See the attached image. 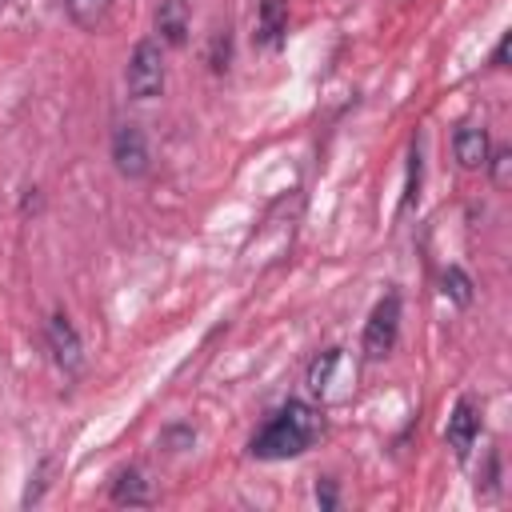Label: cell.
<instances>
[{
    "label": "cell",
    "instance_id": "obj_5",
    "mask_svg": "<svg viewBox=\"0 0 512 512\" xmlns=\"http://www.w3.org/2000/svg\"><path fill=\"white\" fill-rule=\"evenodd\" d=\"M308 392L320 400H344L352 392V372H348L344 348H324L308 364Z\"/></svg>",
    "mask_w": 512,
    "mask_h": 512
},
{
    "label": "cell",
    "instance_id": "obj_20",
    "mask_svg": "<svg viewBox=\"0 0 512 512\" xmlns=\"http://www.w3.org/2000/svg\"><path fill=\"white\" fill-rule=\"evenodd\" d=\"M0 4H4V0H0Z\"/></svg>",
    "mask_w": 512,
    "mask_h": 512
},
{
    "label": "cell",
    "instance_id": "obj_6",
    "mask_svg": "<svg viewBox=\"0 0 512 512\" xmlns=\"http://www.w3.org/2000/svg\"><path fill=\"white\" fill-rule=\"evenodd\" d=\"M44 344H48V352H52V360H56V368L64 376H80L84 344H80V336H76V328H72V320L64 312H52L44 320Z\"/></svg>",
    "mask_w": 512,
    "mask_h": 512
},
{
    "label": "cell",
    "instance_id": "obj_7",
    "mask_svg": "<svg viewBox=\"0 0 512 512\" xmlns=\"http://www.w3.org/2000/svg\"><path fill=\"white\" fill-rule=\"evenodd\" d=\"M476 436H480V408H476L472 396H460L452 404V412H448V424H444V440H448L452 456L456 460H468Z\"/></svg>",
    "mask_w": 512,
    "mask_h": 512
},
{
    "label": "cell",
    "instance_id": "obj_1",
    "mask_svg": "<svg viewBox=\"0 0 512 512\" xmlns=\"http://www.w3.org/2000/svg\"><path fill=\"white\" fill-rule=\"evenodd\" d=\"M324 436V412L308 400H284L248 440V452L256 460H292L304 456Z\"/></svg>",
    "mask_w": 512,
    "mask_h": 512
},
{
    "label": "cell",
    "instance_id": "obj_9",
    "mask_svg": "<svg viewBox=\"0 0 512 512\" xmlns=\"http://www.w3.org/2000/svg\"><path fill=\"white\" fill-rule=\"evenodd\" d=\"M288 32V0H260L256 4V44L260 48H280Z\"/></svg>",
    "mask_w": 512,
    "mask_h": 512
},
{
    "label": "cell",
    "instance_id": "obj_10",
    "mask_svg": "<svg viewBox=\"0 0 512 512\" xmlns=\"http://www.w3.org/2000/svg\"><path fill=\"white\" fill-rule=\"evenodd\" d=\"M188 24H192L188 0H160V4H156V32H160V44L180 48V44L188 40Z\"/></svg>",
    "mask_w": 512,
    "mask_h": 512
},
{
    "label": "cell",
    "instance_id": "obj_15",
    "mask_svg": "<svg viewBox=\"0 0 512 512\" xmlns=\"http://www.w3.org/2000/svg\"><path fill=\"white\" fill-rule=\"evenodd\" d=\"M484 168L492 172V184H496V188H508V180H512V148H508V144L492 148L488 160H484Z\"/></svg>",
    "mask_w": 512,
    "mask_h": 512
},
{
    "label": "cell",
    "instance_id": "obj_18",
    "mask_svg": "<svg viewBox=\"0 0 512 512\" xmlns=\"http://www.w3.org/2000/svg\"><path fill=\"white\" fill-rule=\"evenodd\" d=\"M316 500H320L324 508H336V484H332V480H320V484H316Z\"/></svg>",
    "mask_w": 512,
    "mask_h": 512
},
{
    "label": "cell",
    "instance_id": "obj_11",
    "mask_svg": "<svg viewBox=\"0 0 512 512\" xmlns=\"http://www.w3.org/2000/svg\"><path fill=\"white\" fill-rule=\"evenodd\" d=\"M112 504H128V508H140V504H152V480L140 472V468H120L112 476V488H108Z\"/></svg>",
    "mask_w": 512,
    "mask_h": 512
},
{
    "label": "cell",
    "instance_id": "obj_13",
    "mask_svg": "<svg viewBox=\"0 0 512 512\" xmlns=\"http://www.w3.org/2000/svg\"><path fill=\"white\" fill-rule=\"evenodd\" d=\"M440 292H444V300H452L456 308H468L472 296H476V284H472V276H468L460 264H448V268L440 272Z\"/></svg>",
    "mask_w": 512,
    "mask_h": 512
},
{
    "label": "cell",
    "instance_id": "obj_4",
    "mask_svg": "<svg viewBox=\"0 0 512 512\" xmlns=\"http://www.w3.org/2000/svg\"><path fill=\"white\" fill-rule=\"evenodd\" d=\"M108 152H112L116 172H120V176H128V180H140V176H148V168H152L148 136H144V128H140L136 120H120V124L112 128Z\"/></svg>",
    "mask_w": 512,
    "mask_h": 512
},
{
    "label": "cell",
    "instance_id": "obj_3",
    "mask_svg": "<svg viewBox=\"0 0 512 512\" xmlns=\"http://www.w3.org/2000/svg\"><path fill=\"white\" fill-rule=\"evenodd\" d=\"M124 88L132 100H156L164 92V48L160 40L144 36L136 40L132 56H128V68H124Z\"/></svg>",
    "mask_w": 512,
    "mask_h": 512
},
{
    "label": "cell",
    "instance_id": "obj_8",
    "mask_svg": "<svg viewBox=\"0 0 512 512\" xmlns=\"http://www.w3.org/2000/svg\"><path fill=\"white\" fill-rule=\"evenodd\" d=\"M452 152H456V164H460V168H468V172L484 168V160H488V152H492L488 128H484V124H472V120L456 124V132H452Z\"/></svg>",
    "mask_w": 512,
    "mask_h": 512
},
{
    "label": "cell",
    "instance_id": "obj_12",
    "mask_svg": "<svg viewBox=\"0 0 512 512\" xmlns=\"http://www.w3.org/2000/svg\"><path fill=\"white\" fill-rule=\"evenodd\" d=\"M64 12L80 32H100L112 16V0H64Z\"/></svg>",
    "mask_w": 512,
    "mask_h": 512
},
{
    "label": "cell",
    "instance_id": "obj_16",
    "mask_svg": "<svg viewBox=\"0 0 512 512\" xmlns=\"http://www.w3.org/2000/svg\"><path fill=\"white\" fill-rule=\"evenodd\" d=\"M48 476H52V460H40L36 476H32V480H28V488H24V500H20L24 508H32V504H40V500H44V492H48V484H52Z\"/></svg>",
    "mask_w": 512,
    "mask_h": 512
},
{
    "label": "cell",
    "instance_id": "obj_2",
    "mask_svg": "<svg viewBox=\"0 0 512 512\" xmlns=\"http://www.w3.org/2000/svg\"><path fill=\"white\" fill-rule=\"evenodd\" d=\"M400 316H404V304H400V292H384L368 320H364V336H360V352L368 364L384 360L392 348H396V336H400Z\"/></svg>",
    "mask_w": 512,
    "mask_h": 512
},
{
    "label": "cell",
    "instance_id": "obj_19",
    "mask_svg": "<svg viewBox=\"0 0 512 512\" xmlns=\"http://www.w3.org/2000/svg\"><path fill=\"white\" fill-rule=\"evenodd\" d=\"M508 44H512V36L504 32L500 44H496V52H492V68H508Z\"/></svg>",
    "mask_w": 512,
    "mask_h": 512
},
{
    "label": "cell",
    "instance_id": "obj_14",
    "mask_svg": "<svg viewBox=\"0 0 512 512\" xmlns=\"http://www.w3.org/2000/svg\"><path fill=\"white\" fill-rule=\"evenodd\" d=\"M420 180H424V156H420V136H412V144H408V176H404L400 212L416 208V200H420Z\"/></svg>",
    "mask_w": 512,
    "mask_h": 512
},
{
    "label": "cell",
    "instance_id": "obj_17",
    "mask_svg": "<svg viewBox=\"0 0 512 512\" xmlns=\"http://www.w3.org/2000/svg\"><path fill=\"white\" fill-rule=\"evenodd\" d=\"M160 444H164L168 452H184V448L196 444V428H188V424H172V428H164Z\"/></svg>",
    "mask_w": 512,
    "mask_h": 512
}]
</instances>
